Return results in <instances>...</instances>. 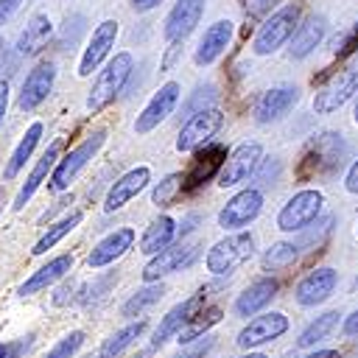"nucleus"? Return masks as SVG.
<instances>
[{"label":"nucleus","mask_w":358,"mask_h":358,"mask_svg":"<svg viewBox=\"0 0 358 358\" xmlns=\"http://www.w3.org/2000/svg\"><path fill=\"white\" fill-rule=\"evenodd\" d=\"M131 70H134V56H131L129 50L115 53V56L106 62V67L95 76V81H92V87H90V95H87V109H90L92 115L101 112V109H106V106L126 90V81H129Z\"/></svg>","instance_id":"1"},{"label":"nucleus","mask_w":358,"mask_h":358,"mask_svg":"<svg viewBox=\"0 0 358 358\" xmlns=\"http://www.w3.org/2000/svg\"><path fill=\"white\" fill-rule=\"evenodd\" d=\"M299 22V8L296 6H282L277 8L271 17L263 20V25L257 28L255 39H252V53L255 56H268L274 50H280L285 42H291L294 31Z\"/></svg>","instance_id":"2"},{"label":"nucleus","mask_w":358,"mask_h":358,"mask_svg":"<svg viewBox=\"0 0 358 358\" xmlns=\"http://www.w3.org/2000/svg\"><path fill=\"white\" fill-rule=\"evenodd\" d=\"M252 255H255V238L249 232H232L224 241L210 246L204 263H207L210 274L224 277V274H232L238 266H243Z\"/></svg>","instance_id":"3"},{"label":"nucleus","mask_w":358,"mask_h":358,"mask_svg":"<svg viewBox=\"0 0 358 358\" xmlns=\"http://www.w3.org/2000/svg\"><path fill=\"white\" fill-rule=\"evenodd\" d=\"M103 140H106V131H103V129H95V131L87 134L76 148H70V151L59 159V165L53 168V173H50V190H56V193L67 190L70 182L78 176V171L98 154V148L103 145Z\"/></svg>","instance_id":"4"},{"label":"nucleus","mask_w":358,"mask_h":358,"mask_svg":"<svg viewBox=\"0 0 358 358\" xmlns=\"http://www.w3.org/2000/svg\"><path fill=\"white\" fill-rule=\"evenodd\" d=\"M322 204H324V196L319 190H313V187H305V190L294 193L277 213V229H282V232L308 229L313 221H319Z\"/></svg>","instance_id":"5"},{"label":"nucleus","mask_w":358,"mask_h":358,"mask_svg":"<svg viewBox=\"0 0 358 358\" xmlns=\"http://www.w3.org/2000/svg\"><path fill=\"white\" fill-rule=\"evenodd\" d=\"M263 165V145L260 143H241L224 162L221 173H218V185L221 187H238L243 182H249L257 168Z\"/></svg>","instance_id":"6"},{"label":"nucleus","mask_w":358,"mask_h":358,"mask_svg":"<svg viewBox=\"0 0 358 358\" xmlns=\"http://www.w3.org/2000/svg\"><path fill=\"white\" fill-rule=\"evenodd\" d=\"M263 210V193L257 187H246L241 193H235L221 210H218V227L221 229H232V232H243L246 224H252Z\"/></svg>","instance_id":"7"},{"label":"nucleus","mask_w":358,"mask_h":358,"mask_svg":"<svg viewBox=\"0 0 358 358\" xmlns=\"http://www.w3.org/2000/svg\"><path fill=\"white\" fill-rule=\"evenodd\" d=\"M221 126H224V112L221 109H207V112H199V115L187 117L179 129L176 151L187 154V151H196V148L207 145Z\"/></svg>","instance_id":"8"},{"label":"nucleus","mask_w":358,"mask_h":358,"mask_svg":"<svg viewBox=\"0 0 358 358\" xmlns=\"http://www.w3.org/2000/svg\"><path fill=\"white\" fill-rule=\"evenodd\" d=\"M347 151H350V145L344 143L341 134H336V131H322L319 137H313V140L308 143L305 157H302V165H305L308 171H316V173L333 171V168L347 157Z\"/></svg>","instance_id":"9"},{"label":"nucleus","mask_w":358,"mask_h":358,"mask_svg":"<svg viewBox=\"0 0 358 358\" xmlns=\"http://www.w3.org/2000/svg\"><path fill=\"white\" fill-rule=\"evenodd\" d=\"M355 92H358V70H341L313 95V112L316 115H333Z\"/></svg>","instance_id":"10"},{"label":"nucleus","mask_w":358,"mask_h":358,"mask_svg":"<svg viewBox=\"0 0 358 358\" xmlns=\"http://www.w3.org/2000/svg\"><path fill=\"white\" fill-rule=\"evenodd\" d=\"M176 103H179V84H176V81H165V84L151 95V101L143 106V112L137 115L134 131H137V134H148L151 129H157V126L176 109Z\"/></svg>","instance_id":"11"},{"label":"nucleus","mask_w":358,"mask_h":358,"mask_svg":"<svg viewBox=\"0 0 358 358\" xmlns=\"http://www.w3.org/2000/svg\"><path fill=\"white\" fill-rule=\"evenodd\" d=\"M201 14H204V0H176L165 17V28H162L165 42L182 45L193 34V28L199 25Z\"/></svg>","instance_id":"12"},{"label":"nucleus","mask_w":358,"mask_h":358,"mask_svg":"<svg viewBox=\"0 0 358 358\" xmlns=\"http://www.w3.org/2000/svg\"><path fill=\"white\" fill-rule=\"evenodd\" d=\"M196 257H199V243H173L171 249H165L162 255L148 260V266L143 268V280L145 282H157L159 277H168L173 271L187 268Z\"/></svg>","instance_id":"13"},{"label":"nucleus","mask_w":358,"mask_h":358,"mask_svg":"<svg viewBox=\"0 0 358 358\" xmlns=\"http://www.w3.org/2000/svg\"><path fill=\"white\" fill-rule=\"evenodd\" d=\"M204 291H199V294H193V296H187L185 302H179V305H173L165 316H162V322L157 324V330H154V338H151V350L154 347H162L171 336H179L185 327H187V322L201 310V305H204Z\"/></svg>","instance_id":"14"},{"label":"nucleus","mask_w":358,"mask_h":358,"mask_svg":"<svg viewBox=\"0 0 358 358\" xmlns=\"http://www.w3.org/2000/svg\"><path fill=\"white\" fill-rule=\"evenodd\" d=\"M115 39H117V22L115 20H103L95 31H92V36H90V42H87V48H84V53H81V59H78V76L81 78H87V76H92V70H98V64L109 56V50L115 48Z\"/></svg>","instance_id":"15"},{"label":"nucleus","mask_w":358,"mask_h":358,"mask_svg":"<svg viewBox=\"0 0 358 358\" xmlns=\"http://www.w3.org/2000/svg\"><path fill=\"white\" fill-rule=\"evenodd\" d=\"M53 81H56V64L53 62H39L22 81L20 87V98H17V106L22 112H31L36 109L53 90Z\"/></svg>","instance_id":"16"},{"label":"nucleus","mask_w":358,"mask_h":358,"mask_svg":"<svg viewBox=\"0 0 358 358\" xmlns=\"http://www.w3.org/2000/svg\"><path fill=\"white\" fill-rule=\"evenodd\" d=\"M336 285H338V274H336V268L322 266V268L308 271V274L296 282L294 296H296V302H299L302 308H313V305H322V302L336 291Z\"/></svg>","instance_id":"17"},{"label":"nucleus","mask_w":358,"mask_h":358,"mask_svg":"<svg viewBox=\"0 0 358 358\" xmlns=\"http://www.w3.org/2000/svg\"><path fill=\"white\" fill-rule=\"evenodd\" d=\"M285 330H288V316H285V313H280V310H271V313L255 316V319H252V322L238 333V347L252 350V347L268 344V341L280 338Z\"/></svg>","instance_id":"18"},{"label":"nucleus","mask_w":358,"mask_h":358,"mask_svg":"<svg viewBox=\"0 0 358 358\" xmlns=\"http://www.w3.org/2000/svg\"><path fill=\"white\" fill-rule=\"evenodd\" d=\"M299 101V90L294 84H280V87H271L266 90L257 103H255V120L257 123H274L280 117H285Z\"/></svg>","instance_id":"19"},{"label":"nucleus","mask_w":358,"mask_h":358,"mask_svg":"<svg viewBox=\"0 0 358 358\" xmlns=\"http://www.w3.org/2000/svg\"><path fill=\"white\" fill-rule=\"evenodd\" d=\"M148 182H151V171H148L145 165H137V168L126 171L117 182H112V187H109V193H106V199H103V210H106V213H115V210L126 207L137 193L145 190Z\"/></svg>","instance_id":"20"},{"label":"nucleus","mask_w":358,"mask_h":358,"mask_svg":"<svg viewBox=\"0 0 358 358\" xmlns=\"http://www.w3.org/2000/svg\"><path fill=\"white\" fill-rule=\"evenodd\" d=\"M224 162H227V148L224 145H215L213 143V145L199 148L190 171L185 173V190H196L199 185L210 182L213 176H218L221 168H224Z\"/></svg>","instance_id":"21"},{"label":"nucleus","mask_w":358,"mask_h":358,"mask_svg":"<svg viewBox=\"0 0 358 358\" xmlns=\"http://www.w3.org/2000/svg\"><path fill=\"white\" fill-rule=\"evenodd\" d=\"M131 243H134V229L131 227H117L115 232H109L106 238H101L92 246V252L87 255L90 268H103V266L115 263L117 257H123L131 249Z\"/></svg>","instance_id":"22"},{"label":"nucleus","mask_w":358,"mask_h":358,"mask_svg":"<svg viewBox=\"0 0 358 358\" xmlns=\"http://www.w3.org/2000/svg\"><path fill=\"white\" fill-rule=\"evenodd\" d=\"M324 34H327V20L322 14H310L305 22L296 25V31H294V36L288 42V56L296 59V62L299 59H308L322 45Z\"/></svg>","instance_id":"23"},{"label":"nucleus","mask_w":358,"mask_h":358,"mask_svg":"<svg viewBox=\"0 0 358 358\" xmlns=\"http://www.w3.org/2000/svg\"><path fill=\"white\" fill-rule=\"evenodd\" d=\"M229 42H232V22H229V20H215V22L201 34L199 48H196V53H193V62H196L199 67L213 64V62L229 48Z\"/></svg>","instance_id":"24"},{"label":"nucleus","mask_w":358,"mask_h":358,"mask_svg":"<svg viewBox=\"0 0 358 358\" xmlns=\"http://www.w3.org/2000/svg\"><path fill=\"white\" fill-rule=\"evenodd\" d=\"M59 145H62L59 140H56V143H50V145H48V151L39 157V162L34 165V171H31V173H28V179H25V185H22V187H20V193L14 196V204H11L14 210H22V207L28 204V199L39 190V185L53 173V168L59 165Z\"/></svg>","instance_id":"25"},{"label":"nucleus","mask_w":358,"mask_h":358,"mask_svg":"<svg viewBox=\"0 0 358 358\" xmlns=\"http://www.w3.org/2000/svg\"><path fill=\"white\" fill-rule=\"evenodd\" d=\"M176 235H179L176 221H173L171 215H159V218H154V221L145 227V232H143V238H140V252L157 257V255H162L165 249L173 246Z\"/></svg>","instance_id":"26"},{"label":"nucleus","mask_w":358,"mask_h":358,"mask_svg":"<svg viewBox=\"0 0 358 358\" xmlns=\"http://www.w3.org/2000/svg\"><path fill=\"white\" fill-rule=\"evenodd\" d=\"M70 268H73V257H70V255H59V257L48 260L42 268H36V271L20 285L17 294H20V296H31V294H36V291H45L48 285L59 282Z\"/></svg>","instance_id":"27"},{"label":"nucleus","mask_w":358,"mask_h":358,"mask_svg":"<svg viewBox=\"0 0 358 358\" xmlns=\"http://www.w3.org/2000/svg\"><path fill=\"white\" fill-rule=\"evenodd\" d=\"M277 280L274 277H260L255 280L238 299H235V313L238 316H255L260 308H266L277 296Z\"/></svg>","instance_id":"28"},{"label":"nucleus","mask_w":358,"mask_h":358,"mask_svg":"<svg viewBox=\"0 0 358 358\" xmlns=\"http://www.w3.org/2000/svg\"><path fill=\"white\" fill-rule=\"evenodd\" d=\"M53 36V22L48 14H34L28 20V25L22 28L20 39H17V53L20 56H36Z\"/></svg>","instance_id":"29"},{"label":"nucleus","mask_w":358,"mask_h":358,"mask_svg":"<svg viewBox=\"0 0 358 358\" xmlns=\"http://www.w3.org/2000/svg\"><path fill=\"white\" fill-rule=\"evenodd\" d=\"M39 137H42V123L36 120V123H31L28 129H25V134H22V140L17 143V148L11 151V159H8V165H6V179H14L22 168H25V162L31 159V154H34V148H36V143H39Z\"/></svg>","instance_id":"30"},{"label":"nucleus","mask_w":358,"mask_h":358,"mask_svg":"<svg viewBox=\"0 0 358 358\" xmlns=\"http://www.w3.org/2000/svg\"><path fill=\"white\" fill-rule=\"evenodd\" d=\"M143 330H145V322H143V319H140V322H131V324H126V327H120V330H115V333L101 344L98 358H117L123 350H129V347L143 336Z\"/></svg>","instance_id":"31"},{"label":"nucleus","mask_w":358,"mask_h":358,"mask_svg":"<svg viewBox=\"0 0 358 358\" xmlns=\"http://www.w3.org/2000/svg\"><path fill=\"white\" fill-rule=\"evenodd\" d=\"M78 224H81V213H78V210H73V213H70V215H64L62 221L50 224V227L42 232V238L34 243L31 255H36V257H39V255H45V252H48V249H53V246H56V243H59L64 235H70V232H73Z\"/></svg>","instance_id":"32"},{"label":"nucleus","mask_w":358,"mask_h":358,"mask_svg":"<svg viewBox=\"0 0 358 358\" xmlns=\"http://www.w3.org/2000/svg\"><path fill=\"white\" fill-rule=\"evenodd\" d=\"M338 310H327V313H322V316H316L302 333H299V338H296V347L299 350H308V347H316L319 341H324L333 330H336V324H338Z\"/></svg>","instance_id":"33"},{"label":"nucleus","mask_w":358,"mask_h":358,"mask_svg":"<svg viewBox=\"0 0 358 358\" xmlns=\"http://www.w3.org/2000/svg\"><path fill=\"white\" fill-rule=\"evenodd\" d=\"M215 98H218L215 84H199V87L190 92V98L182 103V117L187 120V117H193V115H199V112L215 109V106H213V103H215Z\"/></svg>","instance_id":"34"},{"label":"nucleus","mask_w":358,"mask_h":358,"mask_svg":"<svg viewBox=\"0 0 358 358\" xmlns=\"http://www.w3.org/2000/svg\"><path fill=\"white\" fill-rule=\"evenodd\" d=\"M299 243L296 241H280L274 246H268V252L263 255V268L266 271H274V268H282L288 263H294L299 257Z\"/></svg>","instance_id":"35"},{"label":"nucleus","mask_w":358,"mask_h":358,"mask_svg":"<svg viewBox=\"0 0 358 358\" xmlns=\"http://www.w3.org/2000/svg\"><path fill=\"white\" fill-rule=\"evenodd\" d=\"M333 224H336V218L333 215H322L319 221H313L308 229H302L299 232V249L302 252H310V249H319L322 243H324V238L333 232Z\"/></svg>","instance_id":"36"},{"label":"nucleus","mask_w":358,"mask_h":358,"mask_svg":"<svg viewBox=\"0 0 358 358\" xmlns=\"http://www.w3.org/2000/svg\"><path fill=\"white\" fill-rule=\"evenodd\" d=\"M165 294V288L159 285V282H148L145 288H140V291H134L129 299H126V305H123V316H134V313H140V310H145L148 305H154V302H159V296Z\"/></svg>","instance_id":"37"},{"label":"nucleus","mask_w":358,"mask_h":358,"mask_svg":"<svg viewBox=\"0 0 358 358\" xmlns=\"http://www.w3.org/2000/svg\"><path fill=\"white\" fill-rule=\"evenodd\" d=\"M179 190H185V176H182V173H168L162 182L154 185V190H151V201H154L157 207H171Z\"/></svg>","instance_id":"38"},{"label":"nucleus","mask_w":358,"mask_h":358,"mask_svg":"<svg viewBox=\"0 0 358 358\" xmlns=\"http://www.w3.org/2000/svg\"><path fill=\"white\" fill-rule=\"evenodd\" d=\"M221 319V308H207V310H199L190 322H187V327L179 333V344H187V341H193V338H199L210 324H215Z\"/></svg>","instance_id":"39"},{"label":"nucleus","mask_w":358,"mask_h":358,"mask_svg":"<svg viewBox=\"0 0 358 358\" xmlns=\"http://www.w3.org/2000/svg\"><path fill=\"white\" fill-rule=\"evenodd\" d=\"M81 344H84V333H81V330H73V333H67L64 338H59L42 358H73Z\"/></svg>","instance_id":"40"},{"label":"nucleus","mask_w":358,"mask_h":358,"mask_svg":"<svg viewBox=\"0 0 358 358\" xmlns=\"http://www.w3.org/2000/svg\"><path fill=\"white\" fill-rule=\"evenodd\" d=\"M336 53L338 56H350V53H358V22L341 36V42H336Z\"/></svg>","instance_id":"41"},{"label":"nucleus","mask_w":358,"mask_h":358,"mask_svg":"<svg viewBox=\"0 0 358 358\" xmlns=\"http://www.w3.org/2000/svg\"><path fill=\"white\" fill-rule=\"evenodd\" d=\"M28 347V338H20V341H11V344H0V358H20Z\"/></svg>","instance_id":"42"},{"label":"nucleus","mask_w":358,"mask_h":358,"mask_svg":"<svg viewBox=\"0 0 358 358\" xmlns=\"http://www.w3.org/2000/svg\"><path fill=\"white\" fill-rule=\"evenodd\" d=\"M20 3L22 0H0V28L14 17V11L20 8Z\"/></svg>","instance_id":"43"},{"label":"nucleus","mask_w":358,"mask_h":358,"mask_svg":"<svg viewBox=\"0 0 358 358\" xmlns=\"http://www.w3.org/2000/svg\"><path fill=\"white\" fill-rule=\"evenodd\" d=\"M271 6H274V0H249V3H246V14H249V17H260V14H266Z\"/></svg>","instance_id":"44"},{"label":"nucleus","mask_w":358,"mask_h":358,"mask_svg":"<svg viewBox=\"0 0 358 358\" xmlns=\"http://www.w3.org/2000/svg\"><path fill=\"white\" fill-rule=\"evenodd\" d=\"M344 187L358 196V159L350 165V171H347V176H344Z\"/></svg>","instance_id":"45"},{"label":"nucleus","mask_w":358,"mask_h":358,"mask_svg":"<svg viewBox=\"0 0 358 358\" xmlns=\"http://www.w3.org/2000/svg\"><path fill=\"white\" fill-rule=\"evenodd\" d=\"M6 109H8V81L0 78V129H3V120H6Z\"/></svg>","instance_id":"46"},{"label":"nucleus","mask_w":358,"mask_h":358,"mask_svg":"<svg viewBox=\"0 0 358 358\" xmlns=\"http://www.w3.org/2000/svg\"><path fill=\"white\" fill-rule=\"evenodd\" d=\"M73 296V282H67V285H62L59 291H56V296H53V305H67V299Z\"/></svg>","instance_id":"47"},{"label":"nucleus","mask_w":358,"mask_h":358,"mask_svg":"<svg viewBox=\"0 0 358 358\" xmlns=\"http://www.w3.org/2000/svg\"><path fill=\"white\" fill-rule=\"evenodd\" d=\"M344 336H358V310H352L344 319Z\"/></svg>","instance_id":"48"},{"label":"nucleus","mask_w":358,"mask_h":358,"mask_svg":"<svg viewBox=\"0 0 358 358\" xmlns=\"http://www.w3.org/2000/svg\"><path fill=\"white\" fill-rule=\"evenodd\" d=\"M162 0H131V8L134 11H151V8H157Z\"/></svg>","instance_id":"49"},{"label":"nucleus","mask_w":358,"mask_h":358,"mask_svg":"<svg viewBox=\"0 0 358 358\" xmlns=\"http://www.w3.org/2000/svg\"><path fill=\"white\" fill-rule=\"evenodd\" d=\"M210 347H213V338H207V341H204V344H199L196 350H190V352H185L182 358H201V355H204V352H207Z\"/></svg>","instance_id":"50"},{"label":"nucleus","mask_w":358,"mask_h":358,"mask_svg":"<svg viewBox=\"0 0 358 358\" xmlns=\"http://www.w3.org/2000/svg\"><path fill=\"white\" fill-rule=\"evenodd\" d=\"M196 221H199V215H187V218L182 221V227H179V238H185V235L193 229V224H196Z\"/></svg>","instance_id":"51"},{"label":"nucleus","mask_w":358,"mask_h":358,"mask_svg":"<svg viewBox=\"0 0 358 358\" xmlns=\"http://www.w3.org/2000/svg\"><path fill=\"white\" fill-rule=\"evenodd\" d=\"M302 358H338V352L336 350H316V352H308Z\"/></svg>","instance_id":"52"},{"label":"nucleus","mask_w":358,"mask_h":358,"mask_svg":"<svg viewBox=\"0 0 358 358\" xmlns=\"http://www.w3.org/2000/svg\"><path fill=\"white\" fill-rule=\"evenodd\" d=\"M3 62H6V45L0 42V67H3Z\"/></svg>","instance_id":"53"},{"label":"nucleus","mask_w":358,"mask_h":358,"mask_svg":"<svg viewBox=\"0 0 358 358\" xmlns=\"http://www.w3.org/2000/svg\"><path fill=\"white\" fill-rule=\"evenodd\" d=\"M241 358H268V355H263V352H249V355H241Z\"/></svg>","instance_id":"54"},{"label":"nucleus","mask_w":358,"mask_h":358,"mask_svg":"<svg viewBox=\"0 0 358 358\" xmlns=\"http://www.w3.org/2000/svg\"><path fill=\"white\" fill-rule=\"evenodd\" d=\"M352 120L358 123V101H355V112H352Z\"/></svg>","instance_id":"55"},{"label":"nucleus","mask_w":358,"mask_h":358,"mask_svg":"<svg viewBox=\"0 0 358 358\" xmlns=\"http://www.w3.org/2000/svg\"><path fill=\"white\" fill-rule=\"evenodd\" d=\"M3 201H6V193H3V187H0V207H3Z\"/></svg>","instance_id":"56"},{"label":"nucleus","mask_w":358,"mask_h":358,"mask_svg":"<svg viewBox=\"0 0 358 358\" xmlns=\"http://www.w3.org/2000/svg\"><path fill=\"white\" fill-rule=\"evenodd\" d=\"M134 358H145V352H137V355H134Z\"/></svg>","instance_id":"57"},{"label":"nucleus","mask_w":358,"mask_h":358,"mask_svg":"<svg viewBox=\"0 0 358 358\" xmlns=\"http://www.w3.org/2000/svg\"><path fill=\"white\" fill-rule=\"evenodd\" d=\"M87 358H92V355H87Z\"/></svg>","instance_id":"58"}]
</instances>
